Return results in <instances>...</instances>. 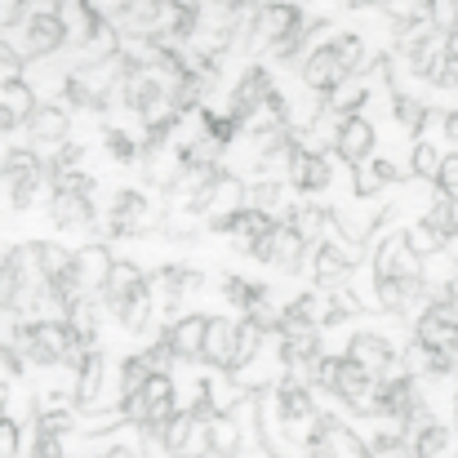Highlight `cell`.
<instances>
[{
    "mask_svg": "<svg viewBox=\"0 0 458 458\" xmlns=\"http://www.w3.org/2000/svg\"><path fill=\"white\" fill-rule=\"evenodd\" d=\"M107 311L130 329V334H148L152 329V281L143 276V267L134 263H116L112 267V281L103 290Z\"/></svg>",
    "mask_w": 458,
    "mask_h": 458,
    "instance_id": "cell-1",
    "label": "cell"
},
{
    "mask_svg": "<svg viewBox=\"0 0 458 458\" xmlns=\"http://www.w3.org/2000/svg\"><path fill=\"white\" fill-rule=\"evenodd\" d=\"M121 414H125V423H134L143 432H160L178 414L174 410V383H169V374H152L134 396L121 401Z\"/></svg>",
    "mask_w": 458,
    "mask_h": 458,
    "instance_id": "cell-2",
    "label": "cell"
},
{
    "mask_svg": "<svg viewBox=\"0 0 458 458\" xmlns=\"http://www.w3.org/2000/svg\"><path fill=\"white\" fill-rule=\"evenodd\" d=\"M214 414H200V410H182L174 414L165 428H160V445L169 458H214V428H209Z\"/></svg>",
    "mask_w": 458,
    "mask_h": 458,
    "instance_id": "cell-3",
    "label": "cell"
},
{
    "mask_svg": "<svg viewBox=\"0 0 458 458\" xmlns=\"http://www.w3.org/2000/svg\"><path fill=\"white\" fill-rule=\"evenodd\" d=\"M272 414H276V423H281L290 437H294V432H307V441H311V432H316V423H320V414H316V405H311V392H307L299 378H281V383H276Z\"/></svg>",
    "mask_w": 458,
    "mask_h": 458,
    "instance_id": "cell-4",
    "label": "cell"
},
{
    "mask_svg": "<svg viewBox=\"0 0 458 458\" xmlns=\"http://www.w3.org/2000/svg\"><path fill=\"white\" fill-rule=\"evenodd\" d=\"M303 232L294 227V223H272V232L263 236V241H254L250 245V254L259 259V263H267V267H281V272H294L299 267V254H303Z\"/></svg>",
    "mask_w": 458,
    "mask_h": 458,
    "instance_id": "cell-5",
    "label": "cell"
},
{
    "mask_svg": "<svg viewBox=\"0 0 458 458\" xmlns=\"http://www.w3.org/2000/svg\"><path fill=\"white\" fill-rule=\"evenodd\" d=\"M347 356L356 360V365H365L369 374H396V369H405V360H396V347L387 343V334H378V329H356L352 338H347Z\"/></svg>",
    "mask_w": 458,
    "mask_h": 458,
    "instance_id": "cell-6",
    "label": "cell"
},
{
    "mask_svg": "<svg viewBox=\"0 0 458 458\" xmlns=\"http://www.w3.org/2000/svg\"><path fill=\"white\" fill-rule=\"evenodd\" d=\"M112 267H116V259H112L107 245H85L72 259V281L81 285V294H98V290H107Z\"/></svg>",
    "mask_w": 458,
    "mask_h": 458,
    "instance_id": "cell-7",
    "label": "cell"
},
{
    "mask_svg": "<svg viewBox=\"0 0 458 458\" xmlns=\"http://www.w3.org/2000/svg\"><path fill=\"white\" fill-rule=\"evenodd\" d=\"M419 263H423V259L405 245V236H392V241H383L378 254H374V281H378V276H423Z\"/></svg>",
    "mask_w": 458,
    "mask_h": 458,
    "instance_id": "cell-8",
    "label": "cell"
},
{
    "mask_svg": "<svg viewBox=\"0 0 458 458\" xmlns=\"http://www.w3.org/2000/svg\"><path fill=\"white\" fill-rule=\"evenodd\" d=\"M236 329H241V320H223V316H214L209 329H205V352H200V360H209L214 369L227 374L232 352H236Z\"/></svg>",
    "mask_w": 458,
    "mask_h": 458,
    "instance_id": "cell-9",
    "label": "cell"
},
{
    "mask_svg": "<svg viewBox=\"0 0 458 458\" xmlns=\"http://www.w3.org/2000/svg\"><path fill=\"white\" fill-rule=\"evenodd\" d=\"M205 329H209V316H182L165 338H169V347H174V356L178 360H200V352H205Z\"/></svg>",
    "mask_w": 458,
    "mask_h": 458,
    "instance_id": "cell-10",
    "label": "cell"
},
{
    "mask_svg": "<svg viewBox=\"0 0 458 458\" xmlns=\"http://www.w3.org/2000/svg\"><path fill=\"white\" fill-rule=\"evenodd\" d=\"M263 338H267V325L250 311V320H241V329H236V352H232V365H227V374H241V369H250L254 360H259V352H263Z\"/></svg>",
    "mask_w": 458,
    "mask_h": 458,
    "instance_id": "cell-11",
    "label": "cell"
},
{
    "mask_svg": "<svg viewBox=\"0 0 458 458\" xmlns=\"http://www.w3.org/2000/svg\"><path fill=\"white\" fill-rule=\"evenodd\" d=\"M54 223L58 227H85L89 223V196H85V182L76 187H63L58 196H54Z\"/></svg>",
    "mask_w": 458,
    "mask_h": 458,
    "instance_id": "cell-12",
    "label": "cell"
},
{
    "mask_svg": "<svg viewBox=\"0 0 458 458\" xmlns=\"http://www.w3.org/2000/svg\"><path fill=\"white\" fill-rule=\"evenodd\" d=\"M347 272H352V259H347L338 245H320V250H316V267H311V276H316L320 290H338V285L347 281Z\"/></svg>",
    "mask_w": 458,
    "mask_h": 458,
    "instance_id": "cell-13",
    "label": "cell"
},
{
    "mask_svg": "<svg viewBox=\"0 0 458 458\" xmlns=\"http://www.w3.org/2000/svg\"><path fill=\"white\" fill-rule=\"evenodd\" d=\"M410 450H414V458H454V441L441 423H423L410 437Z\"/></svg>",
    "mask_w": 458,
    "mask_h": 458,
    "instance_id": "cell-14",
    "label": "cell"
},
{
    "mask_svg": "<svg viewBox=\"0 0 458 458\" xmlns=\"http://www.w3.org/2000/svg\"><path fill=\"white\" fill-rule=\"evenodd\" d=\"M143 218H148L143 196L125 191V196H121V205H116V214H112V232H116V236H134V232L143 227Z\"/></svg>",
    "mask_w": 458,
    "mask_h": 458,
    "instance_id": "cell-15",
    "label": "cell"
},
{
    "mask_svg": "<svg viewBox=\"0 0 458 458\" xmlns=\"http://www.w3.org/2000/svg\"><path fill=\"white\" fill-rule=\"evenodd\" d=\"M209 428H214V458H227L241 450V423L232 414H214Z\"/></svg>",
    "mask_w": 458,
    "mask_h": 458,
    "instance_id": "cell-16",
    "label": "cell"
},
{
    "mask_svg": "<svg viewBox=\"0 0 458 458\" xmlns=\"http://www.w3.org/2000/svg\"><path fill=\"white\" fill-rule=\"evenodd\" d=\"M76 374H81V378H76V401H81V405H89V401L98 396V387H103V356H98V352H89V356H85V365H81Z\"/></svg>",
    "mask_w": 458,
    "mask_h": 458,
    "instance_id": "cell-17",
    "label": "cell"
},
{
    "mask_svg": "<svg viewBox=\"0 0 458 458\" xmlns=\"http://www.w3.org/2000/svg\"><path fill=\"white\" fill-rule=\"evenodd\" d=\"M223 299L232 307H241V311H254L263 303V290L254 281H245V276H223Z\"/></svg>",
    "mask_w": 458,
    "mask_h": 458,
    "instance_id": "cell-18",
    "label": "cell"
},
{
    "mask_svg": "<svg viewBox=\"0 0 458 458\" xmlns=\"http://www.w3.org/2000/svg\"><path fill=\"white\" fill-rule=\"evenodd\" d=\"M445 241H450V236H441L432 223H419V227H410V232H405V245H410L419 259H432V254H441V250H445Z\"/></svg>",
    "mask_w": 458,
    "mask_h": 458,
    "instance_id": "cell-19",
    "label": "cell"
},
{
    "mask_svg": "<svg viewBox=\"0 0 458 458\" xmlns=\"http://www.w3.org/2000/svg\"><path fill=\"white\" fill-rule=\"evenodd\" d=\"M160 285L169 290V303H178L182 294H191V290L200 285V272H196V267H165V272H160Z\"/></svg>",
    "mask_w": 458,
    "mask_h": 458,
    "instance_id": "cell-20",
    "label": "cell"
},
{
    "mask_svg": "<svg viewBox=\"0 0 458 458\" xmlns=\"http://www.w3.org/2000/svg\"><path fill=\"white\" fill-rule=\"evenodd\" d=\"M369 143H374V134H369V125L365 121H352L347 130H343V139H338V148H343V156L347 160H365V152H369Z\"/></svg>",
    "mask_w": 458,
    "mask_h": 458,
    "instance_id": "cell-21",
    "label": "cell"
},
{
    "mask_svg": "<svg viewBox=\"0 0 458 458\" xmlns=\"http://www.w3.org/2000/svg\"><path fill=\"white\" fill-rule=\"evenodd\" d=\"M152 374H156V369L143 360V356H130V360L121 365V401H125V396H134V392H139V387H143Z\"/></svg>",
    "mask_w": 458,
    "mask_h": 458,
    "instance_id": "cell-22",
    "label": "cell"
},
{
    "mask_svg": "<svg viewBox=\"0 0 458 458\" xmlns=\"http://www.w3.org/2000/svg\"><path fill=\"white\" fill-rule=\"evenodd\" d=\"M214 209H218V218L245 209V205H241V182H236V178H218V182H214ZM218 218H214V223H218Z\"/></svg>",
    "mask_w": 458,
    "mask_h": 458,
    "instance_id": "cell-23",
    "label": "cell"
},
{
    "mask_svg": "<svg viewBox=\"0 0 458 458\" xmlns=\"http://www.w3.org/2000/svg\"><path fill=\"white\" fill-rule=\"evenodd\" d=\"M18 299H22V285H18L9 259H0V311H18Z\"/></svg>",
    "mask_w": 458,
    "mask_h": 458,
    "instance_id": "cell-24",
    "label": "cell"
},
{
    "mask_svg": "<svg viewBox=\"0 0 458 458\" xmlns=\"http://www.w3.org/2000/svg\"><path fill=\"white\" fill-rule=\"evenodd\" d=\"M36 200H40V174L27 169V174L13 182V209H27V205H36Z\"/></svg>",
    "mask_w": 458,
    "mask_h": 458,
    "instance_id": "cell-25",
    "label": "cell"
},
{
    "mask_svg": "<svg viewBox=\"0 0 458 458\" xmlns=\"http://www.w3.org/2000/svg\"><path fill=\"white\" fill-rule=\"evenodd\" d=\"M428 223H432V227H437L441 236H458V214H454V205H450V196H441V200L432 205Z\"/></svg>",
    "mask_w": 458,
    "mask_h": 458,
    "instance_id": "cell-26",
    "label": "cell"
},
{
    "mask_svg": "<svg viewBox=\"0 0 458 458\" xmlns=\"http://www.w3.org/2000/svg\"><path fill=\"white\" fill-rule=\"evenodd\" d=\"M290 223L303 232V241H316V236H320V227H325L329 218H325V209H294V214H290Z\"/></svg>",
    "mask_w": 458,
    "mask_h": 458,
    "instance_id": "cell-27",
    "label": "cell"
},
{
    "mask_svg": "<svg viewBox=\"0 0 458 458\" xmlns=\"http://www.w3.org/2000/svg\"><path fill=\"white\" fill-rule=\"evenodd\" d=\"M72 250H63V245H54V241H45V276L54 281V276H63L67 267H72Z\"/></svg>",
    "mask_w": 458,
    "mask_h": 458,
    "instance_id": "cell-28",
    "label": "cell"
},
{
    "mask_svg": "<svg viewBox=\"0 0 458 458\" xmlns=\"http://www.w3.org/2000/svg\"><path fill=\"white\" fill-rule=\"evenodd\" d=\"M22 454V432H18V423L4 414L0 419V458H18Z\"/></svg>",
    "mask_w": 458,
    "mask_h": 458,
    "instance_id": "cell-29",
    "label": "cell"
},
{
    "mask_svg": "<svg viewBox=\"0 0 458 458\" xmlns=\"http://www.w3.org/2000/svg\"><path fill=\"white\" fill-rule=\"evenodd\" d=\"M294 178H299V187H307V191H316V187H329V165H325V160H307Z\"/></svg>",
    "mask_w": 458,
    "mask_h": 458,
    "instance_id": "cell-30",
    "label": "cell"
},
{
    "mask_svg": "<svg viewBox=\"0 0 458 458\" xmlns=\"http://www.w3.org/2000/svg\"><path fill=\"white\" fill-rule=\"evenodd\" d=\"M414 169H419L423 178H437V174H441V160H437L432 148H419V152H414Z\"/></svg>",
    "mask_w": 458,
    "mask_h": 458,
    "instance_id": "cell-31",
    "label": "cell"
},
{
    "mask_svg": "<svg viewBox=\"0 0 458 458\" xmlns=\"http://www.w3.org/2000/svg\"><path fill=\"white\" fill-rule=\"evenodd\" d=\"M441 187H445L450 196H458V156H450V160L441 165Z\"/></svg>",
    "mask_w": 458,
    "mask_h": 458,
    "instance_id": "cell-32",
    "label": "cell"
},
{
    "mask_svg": "<svg viewBox=\"0 0 458 458\" xmlns=\"http://www.w3.org/2000/svg\"><path fill=\"white\" fill-rule=\"evenodd\" d=\"M36 130H40L45 139H58V134H63V121H58V116L49 112V116H40V125H36Z\"/></svg>",
    "mask_w": 458,
    "mask_h": 458,
    "instance_id": "cell-33",
    "label": "cell"
},
{
    "mask_svg": "<svg viewBox=\"0 0 458 458\" xmlns=\"http://www.w3.org/2000/svg\"><path fill=\"white\" fill-rule=\"evenodd\" d=\"M107 458H139V454H134V450H125V445H116V450H112Z\"/></svg>",
    "mask_w": 458,
    "mask_h": 458,
    "instance_id": "cell-34",
    "label": "cell"
},
{
    "mask_svg": "<svg viewBox=\"0 0 458 458\" xmlns=\"http://www.w3.org/2000/svg\"><path fill=\"white\" fill-rule=\"evenodd\" d=\"M4 410H9V396H4V387H0V419H4Z\"/></svg>",
    "mask_w": 458,
    "mask_h": 458,
    "instance_id": "cell-35",
    "label": "cell"
},
{
    "mask_svg": "<svg viewBox=\"0 0 458 458\" xmlns=\"http://www.w3.org/2000/svg\"><path fill=\"white\" fill-rule=\"evenodd\" d=\"M450 134H454V139H458V116H454V121H450Z\"/></svg>",
    "mask_w": 458,
    "mask_h": 458,
    "instance_id": "cell-36",
    "label": "cell"
},
{
    "mask_svg": "<svg viewBox=\"0 0 458 458\" xmlns=\"http://www.w3.org/2000/svg\"><path fill=\"white\" fill-rule=\"evenodd\" d=\"M454 423H458V401H454Z\"/></svg>",
    "mask_w": 458,
    "mask_h": 458,
    "instance_id": "cell-37",
    "label": "cell"
},
{
    "mask_svg": "<svg viewBox=\"0 0 458 458\" xmlns=\"http://www.w3.org/2000/svg\"><path fill=\"white\" fill-rule=\"evenodd\" d=\"M365 458H374V454H365Z\"/></svg>",
    "mask_w": 458,
    "mask_h": 458,
    "instance_id": "cell-38",
    "label": "cell"
},
{
    "mask_svg": "<svg viewBox=\"0 0 458 458\" xmlns=\"http://www.w3.org/2000/svg\"><path fill=\"white\" fill-rule=\"evenodd\" d=\"M103 458H107V454H103Z\"/></svg>",
    "mask_w": 458,
    "mask_h": 458,
    "instance_id": "cell-39",
    "label": "cell"
}]
</instances>
